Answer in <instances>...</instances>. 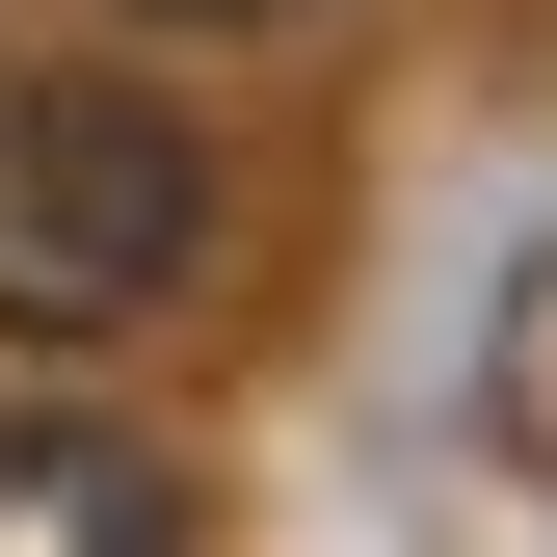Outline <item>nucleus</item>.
I'll return each instance as SVG.
<instances>
[{"instance_id": "obj_3", "label": "nucleus", "mask_w": 557, "mask_h": 557, "mask_svg": "<svg viewBox=\"0 0 557 557\" xmlns=\"http://www.w3.org/2000/svg\"><path fill=\"white\" fill-rule=\"evenodd\" d=\"M160 27H319V0H160Z\"/></svg>"}, {"instance_id": "obj_2", "label": "nucleus", "mask_w": 557, "mask_h": 557, "mask_svg": "<svg viewBox=\"0 0 557 557\" xmlns=\"http://www.w3.org/2000/svg\"><path fill=\"white\" fill-rule=\"evenodd\" d=\"M0 557H186V478L133 425H0Z\"/></svg>"}, {"instance_id": "obj_1", "label": "nucleus", "mask_w": 557, "mask_h": 557, "mask_svg": "<svg viewBox=\"0 0 557 557\" xmlns=\"http://www.w3.org/2000/svg\"><path fill=\"white\" fill-rule=\"evenodd\" d=\"M213 265V133L160 81H0V345H133Z\"/></svg>"}]
</instances>
